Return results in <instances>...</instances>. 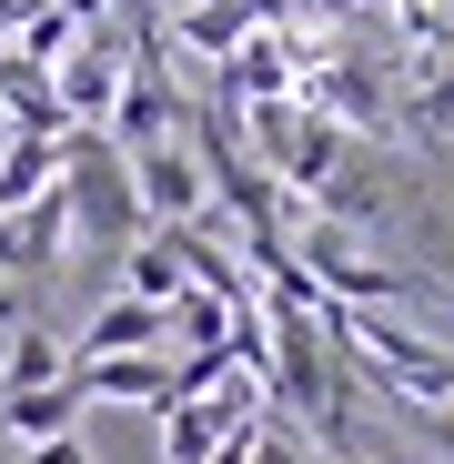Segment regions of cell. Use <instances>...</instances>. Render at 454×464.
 <instances>
[{
  "instance_id": "1",
  "label": "cell",
  "mask_w": 454,
  "mask_h": 464,
  "mask_svg": "<svg viewBox=\"0 0 454 464\" xmlns=\"http://www.w3.org/2000/svg\"><path fill=\"white\" fill-rule=\"evenodd\" d=\"M61 212H71V243H92V253H131L141 243V202H131V162H121V141H101V131H61Z\"/></svg>"
},
{
  "instance_id": "2",
  "label": "cell",
  "mask_w": 454,
  "mask_h": 464,
  "mask_svg": "<svg viewBox=\"0 0 454 464\" xmlns=\"http://www.w3.org/2000/svg\"><path fill=\"white\" fill-rule=\"evenodd\" d=\"M121 162H131V202H141V222H151V232H172V222H202V212H212L202 162L182 151V131H172V141H141V151H121Z\"/></svg>"
},
{
  "instance_id": "3",
  "label": "cell",
  "mask_w": 454,
  "mask_h": 464,
  "mask_svg": "<svg viewBox=\"0 0 454 464\" xmlns=\"http://www.w3.org/2000/svg\"><path fill=\"white\" fill-rule=\"evenodd\" d=\"M121 71H131V51H121V31H111V21H92L82 41L61 51V82H51V102H61V121H71V131H92V121H111V92H121Z\"/></svg>"
},
{
  "instance_id": "4",
  "label": "cell",
  "mask_w": 454,
  "mask_h": 464,
  "mask_svg": "<svg viewBox=\"0 0 454 464\" xmlns=\"http://www.w3.org/2000/svg\"><path fill=\"white\" fill-rule=\"evenodd\" d=\"M82 404H172V353H101V363H71Z\"/></svg>"
},
{
  "instance_id": "5",
  "label": "cell",
  "mask_w": 454,
  "mask_h": 464,
  "mask_svg": "<svg viewBox=\"0 0 454 464\" xmlns=\"http://www.w3.org/2000/svg\"><path fill=\"white\" fill-rule=\"evenodd\" d=\"M82 424V383H31V394H0V454H21V444H51Z\"/></svg>"
},
{
  "instance_id": "6",
  "label": "cell",
  "mask_w": 454,
  "mask_h": 464,
  "mask_svg": "<svg viewBox=\"0 0 454 464\" xmlns=\"http://www.w3.org/2000/svg\"><path fill=\"white\" fill-rule=\"evenodd\" d=\"M172 334H162V303H131V293H111L101 314L82 324V353L71 363H101V353H162Z\"/></svg>"
},
{
  "instance_id": "7",
  "label": "cell",
  "mask_w": 454,
  "mask_h": 464,
  "mask_svg": "<svg viewBox=\"0 0 454 464\" xmlns=\"http://www.w3.org/2000/svg\"><path fill=\"white\" fill-rule=\"evenodd\" d=\"M71 373V343L41 334V324H11L0 334V394H31V383H61Z\"/></svg>"
},
{
  "instance_id": "8",
  "label": "cell",
  "mask_w": 454,
  "mask_h": 464,
  "mask_svg": "<svg viewBox=\"0 0 454 464\" xmlns=\"http://www.w3.org/2000/svg\"><path fill=\"white\" fill-rule=\"evenodd\" d=\"M61 182V141H41V131H11V151H0V212H21L31 192H51Z\"/></svg>"
},
{
  "instance_id": "9",
  "label": "cell",
  "mask_w": 454,
  "mask_h": 464,
  "mask_svg": "<svg viewBox=\"0 0 454 464\" xmlns=\"http://www.w3.org/2000/svg\"><path fill=\"white\" fill-rule=\"evenodd\" d=\"M121 293H131V303H172V293H182V263H172L162 232H141V243L121 253Z\"/></svg>"
},
{
  "instance_id": "10",
  "label": "cell",
  "mask_w": 454,
  "mask_h": 464,
  "mask_svg": "<svg viewBox=\"0 0 454 464\" xmlns=\"http://www.w3.org/2000/svg\"><path fill=\"white\" fill-rule=\"evenodd\" d=\"M243 464H314V444H303V434L263 404V414H253V454H243Z\"/></svg>"
},
{
  "instance_id": "11",
  "label": "cell",
  "mask_w": 454,
  "mask_h": 464,
  "mask_svg": "<svg viewBox=\"0 0 454 464\" xmlns=\"http://www.w3.org/2000/svg\"><path fill=\"white\" fill-rule=\"evenodd\" d=\"M414 424H424V444H434V464H454V404H424Z\"/></svg>"
},
{
  "instance_id": "12",
  "label": "cell",
  "mask_w": 454,
  "mask_h": 464,
  "mask_svg": "<svg viewBox=\"0 0 454 464\" xmlns=\"http://www.w3.org/2000/svg\"><path fill=\"white\" fill-rule=\"evenodd\" d=\"M11 324H31V314H21V283H0V334H11Z\"/></svg>"
},
{
  "instance_id": "13",
  "label": "cell",
  "mask_w": 454,
  "mask_h": 464,
  "mask_svg": "<svg viewBox=\"0 0 454 464\" xmlns=\"http://www.w3.org/2000/svg\"><path fill=\"white\" fill-rule=\"evenodd\" d=\"M121 11H131V21H141V31H151V21H162V0H121Z\"/></svg>"
},
{
  "instance_id": "14",
  "label": "cell",
  "mask_w": 454,
  "mask_h": 464,
  "mask_svg": "<svg viewBox=\"0 0 454 464\" xmlns=\"http://www.w3.org/2000/svg\"><path fill=\"white\" fill-rule=\"evenodd\" d=\"M353 11H363V21H384V11H394V0H353Z\"/></svg>"
},
{
  "instance_id": "15",
  "label": "cell",
  "mask_w": 454,
  "mask_h": 464,
  "mask_svg": "<svg viewBox=\"0 0 454 464\" xmlns=\"http://www.w3.org/2000/svg\"><path fill=\"white\" fill-rule=\"evenodd\" d=\"M343 464H353V454H343Z\"/></svg>"
}]
</instances>
